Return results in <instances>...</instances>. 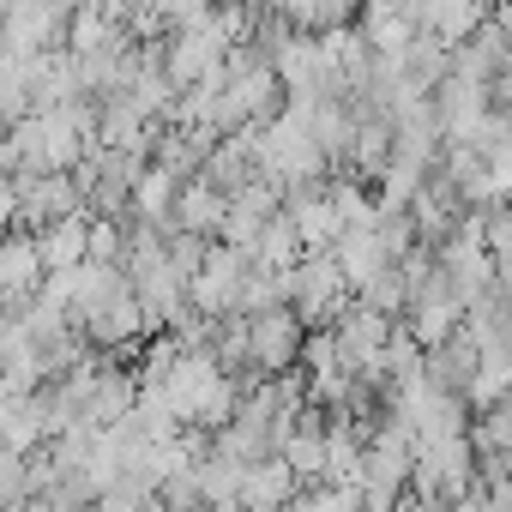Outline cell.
<instances>
[{
    "instance_id": "6",
    "label": "cell",
    "mask_w": 512,
    "mask_h": 512,
    "mask_svg": "<svg viewBox=\"0 0 512 512\" xmlns=\"http://www.w3.org/2000/svg\"><path fill=\"white\" fill-rule=\"evenodd\" d=\"M308 260V235H302V223L290 217V205L266 223V235L253 241V266H266V272H296Z\"/></svg>"
},
{
    "instance_id": "4",
    "label": "cell",
    "mask_w": 512,
    "mask_h": 512,
    "mask_svg": "<svg viewBox=\"0 0 512 512\" xmlns=\"http://www.w3.org/2000/svg\"><path fill=\"white\" fill-rule=\"evenodd\" d=\"M338 260H344V272H350L356 290H368L386 266H398V260H392V247H386V235H380V223H356V229H344Z\"/></svg>"
},
{
    "instance_id": "2",
    "label": "cell",
    "mask_w": 512,
    "mask_h": 512,
    "mask_svg": "<svg viewBox=\"0 0 512 512\" xmlns=\"http://www.w3.org/2000/svg\"><path fill=\"white\" fill-rule=\"evenodd\" d=\"M308 332H314V326L296 314V302H278V308L247 314V368H253V374H290V368L302 362Z\"/></svg>"
},
{
    "instance_id": "3",
    "label": "cell",
    "mask_w": 512,
    "mask_h": 512,
    "mask_svg": "<svg viewBox=\"0 0 512 512\" xmlns=\"http://www.w3.org/2000/svg\"><path fill=\"white\" fill-rule=\"evenodd\" d=\"M49 278V260H43V235L13 223L7 235V260H0V290H7V314H25V302L43 290Z\"/></svg>"
},
{
    "instance_id": "5",
    "label": "cell",
    "mask_w": 512,
    "mask_h": 512,
    "mask_svg": "<svg viewBox=\"0 0 512 512\" xmlns=\"http://www.w3.org/2000/svg\"><path fill=\"white\" fill-rule=\"evenodd\" d=\"M37 235H43V260H49V272H73V266L91 260V211L55 217V223H43Z\"/></svg>"
},
{
    "instance_id": "1",
    "label": "cell",
    "mask_w": 512,
    "mask_h": 512,
    "mask_svg": "<svg viewBox=\"0 0 512 512\" xmlns=\"http://www.w3.org/2000/svg\"><path fill=\"white\" fill-rule=\"evenodd\" d=\"M290 302H296V314H302L308 326H332V320L356 302V284H350V272H344V260H338V247L308 253V260L290 272Z\"/></svg>"
}]
</instances>
